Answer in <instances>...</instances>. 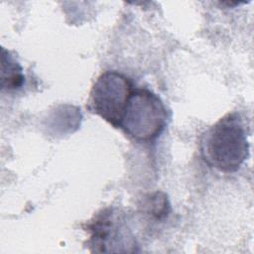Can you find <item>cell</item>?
Instances as JSON below:
<instances>
[{
	"label": "cell",
	"instance_id": "obj_5",
	"mask_svg": "<svg viewBox=\"0 0 254 254\" xmlns=\"http://www.w3.org/2000/svg\"><path fill=\"white\" fill-rule=\"evenodd\" d=\"M25 81L23 69L14 57L1 49V88L7 90H15L20 88Z\"/></svg>",
	"mask_w": 254,
	"mask_h": 254
},
{
	"label": "cell",
	"instance_id": "obj_1",
	"mask_svg": "<svg viewBox=\"0 0 254 254\" xmlns=\"http://www.w3.org/2000/svg\"><path fill=\"white\" fill-rule=\"evenodd\" d=\"M204 162L222 173L237 172L249 156L247 128L238 112L227 113L200 138Z\"/></svg>",
	"mask_w": 254,
	"mask_h": 254
},
{
	"label": "cell",
	"instance_id": "obj_2",
	"mask_svg": "<svg viewBox=\"0 0 254 254\" xmlns=\"http://www.w3.org/2000/svg\"><path fill=\"white\" fill-rule=\"evenodd\" d=\"M167 108L159 95L145 87H136L127 102L119 129L137 142H152L167 125Z\"/></svg>",
	"mask_w": 254,
	"mask_h": 254
},
{
	"label": "cell",
	"instance_id": "obj_3",
	"mask_svg": "<svg viewBox=\"0 0 254 254\" xmlns=\"http://www.w3.org/2000/svg\"><path fill=\"white\" fill-rule=\"evenodd\" d=\"M135 85L125 74L106 70L94 82L87 101L88 109L115 128H119Z\"/></svg>",
	"mask_w": 254,
	"mask_h": 254
},
{
	"label": "cell",
	"instance_id": "obj_4",
	"mask_svg": "<svg viewBox=\"0 0 254 254\" xmlns=\"http://www.w3.org/2000/svg\"><path fill=\"white\" fill-rule=\"evenodd\" d=\"M89 247L92 252H134L135 240L123 218L108 208L89 223Z\"/></svg>",
	"mask_w": 254,
	"mask_h": 254
}]
</instances>
